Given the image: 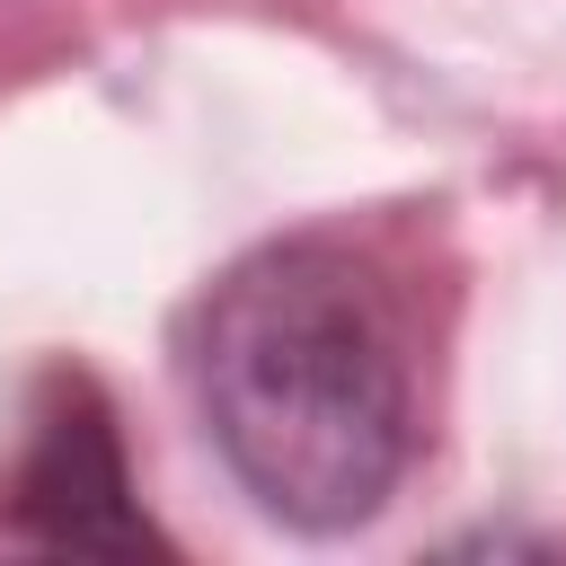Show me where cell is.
Masks as SVG:
<instances>
[{
  "mask_svg": "<svg viewBox=\"0 0 566 566\" xmlns=\"http://www.w3.org/2000/svg\"><path fill=\"white\" fill-rule=\"evenodd\" d=\"M195 398L230 478L292 531L371 522L416 460L407 354L371 283L318 239H274L203 292Z\"/></svg>",
  "mask_w": 566,
  "mask_h": 566,
  "instance_id": "obj_1",
  "label": "cell"
},
{
  "mask_svg": "<svg viewBox=\"0 0 566 566\" xmlns=\"http://www.w3.org/2000/svg\"><path fill=\"white\" fill-rule=\"evenodd\" d=\"M0 513H9L18 539L71 548V557H159L168 548L150 531L142 495H133L124 433H115L88 371H44V389L27 407L18 469L0 486Z\"/></svg>",
  "mask_w": 566,
  "mask_h": 566,
  "instance_id": "obj_2",
  "label": "cell"
}]
</instances>
